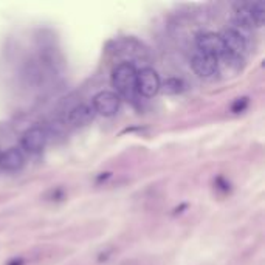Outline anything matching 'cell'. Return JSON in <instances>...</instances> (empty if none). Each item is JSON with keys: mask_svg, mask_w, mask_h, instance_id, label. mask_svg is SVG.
Masks as SVG:
<instances>
[{"mask_svg": "<svg viewBox=\"0 0 265 265\" xmlns=\"http://www.w3.org/2000/svg\"><path fill=\"white\" fill-rule=\"evenodd\" d=\"M121 107V98L118 93L110 90H102L97 93L92 99V109L97 115L101 116H115L120 112Z\"/></svg>", "mask_w": 265, "mask_h": 265, "instance_id": "cell-3", "label": "cell"}, {"mask_svg": "<svg viewBox=\"0 0 265 265\" xmlns=\"http://www.w3.org/2000/svg\"><path fill=\"white\" fill-rule=\"evenodd\" d=\"M25 165V157L17 147H9L5 152H0V167L6 172L20 171Z\"/></svg>", "mask_w": 265, "mask_h": 265, "instance_id": "cell-8", "label": "cell"}, {"mask_svg": "<svg viewBox=\"0 0 265 265\" xmlns=\"http://www.w3.org/2000/svg\"><path fill=\"white\" fill-rule=\"evenodd\" d=\"M95 116V112L92 109V105L89 104H78L75 105L70 113H68V123L75 127H82L87 126Z\"/></svg>", "mask_w": 265, "mask_h": 265, "instance_id": "cell-9", "label": "cell"}, {"mask_svg": "<svg viewBox=\"0 0 265 265\" xmlns=\"http://www.w3.org/2000/svg\"><path fill=\"white\" fill-rule=\"evenodd\" d=\"M220 36H222V40H224L227 55L242 59L247 51V37L236 28L225 30L224 34H220Z\"/></svg>", "mask_w": 265, "mask_h": 265, "instance_id": "cell-6", "label": "cell"}, {"mask_svg": "<svg viewBox=\"0 0 265 265\" xmlns=\"http://www.w3.org/2000/svg\"><path fill=\"white\" fill-rule=\"evenodd\" d=\"M197 50L200 53H203V55H208L216 59L225 55V45H224V40H222V36L217 33H211V31L199 34Z\"/></svg>", "mask_w": 265, "mask_h": 265, "instance_id": "cell-4", "label": "cell"}, {"mask_svg": "<svg viewBox=\"0 0 265 265\" xmlns=\"http://www.w3.org/2000/svg\"><path fill=\"white\" fill-rule=\"evenodd\" d=\"M248 11L253 20V25L254 27H262L264 25V3L262 2H254V3H248Z\"/></svg>", "mask_w": 265, "mask_h": 265, "instance_id": "cell-11", "label": "cell"}, {"mask_svg": "<svg viewBox=\"0 0 265 265\" xmlns=\"http://www.w3.org/2000/svg\"><path fill=\"white\" fill-rule=\"evenodd\" d=\"M162 89L160 75L152 67H144L140 71H136V82L135 92L144 98H154Z\"/></svg>", "mask_w": 265, "mask_h": 265, "instance_id": "cell-2", "label": "cell"}, {"mask_svg": "<svg viewBox=\"0 0 265 265\" xmlns=\"http://www.w3.org/2000/svg\"><path fill=\"white\" fill-rule=\"evenodd\" d=\"M165 93L167 95H177V93H182L185 90V82L178 78H169L165 82H162V89Z\"/></svg>", "mask_w": 265, "mask_h": 265, "instance_id": "cell-12", "label": "cell"}, {"mask_svg": "<svg viewBox=\"0 0 265 265\" xmlns=\"http://www.w3.org/2000/svg\"><path fill=\"white\" fill-rule=\"evenodd\" d=\"M247 105H248V98H237V99L234 101V104L231 105V110L234 112V113H239V112L245 110Z\"/></svg>", "mask_w": 265, "mask_h": 265, "instance_id": "cell-13", "label": "cell"}, {"mask_svg": "<svg viewBox=\"0 0 265 265\" xmlns=\"http://www.w3.org/2000/svg\"><path fill=\"white\" fill-rule=\"evenodd\" d=\"M234 16H236V20H237L239 25L247 27V28L254 27L251 16H250V11H248V3H237L236 8H234Z\"/></svg>", "mask_w": 265, "mask_h": 265, "instance_id": "cell-10", "label": "cell"}, {"mask_svg": "<svg viewBox=\"0 0 265 265\" xmlns=\"http://www.w3.org/2000/svg\"><path fill=\"white\" fill-rule=\"evenodd\" d=\"M191 67H193L197 76L203 79L214 78L217 75V59L203 55L200 51H197L193 56V59H191Z\"/></svg>", "mask_w": 265, "mask_h": 265, "instance_id": "cell-7", "label": "cell"}, {"mask_svg": "<svg viewBox=\"0 0 265 265\" xmlns=\"http://www.w3.org/2000/svg\"><path fill=\"white\" fill-rule=\"evenodd\" d=\"M136 82V68L131 62L118 64L112 71V86L123 97L131 98L135 92Z\"/></svg>", "mask_w": 265, "mask_h": 265, "instance_id": "cell-1", "label": "cell"}, {"mask_svg": "<svg viewBox=\"0 0 265 265\" xmlns=\"http://www.w3.org/2000/svg\"><path fill=\"white\" fill-rule=\"evenodd\" d=\"M20 144L28 154H40L47 146V132L39 126H33L22 133Z\"/></svg>", "mask_w": 265, "mask_h": 265, "instance_id": "cell-5", "label": "cell"}]
</instances>
